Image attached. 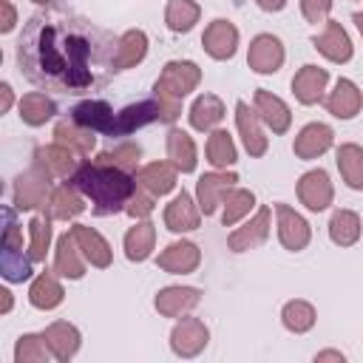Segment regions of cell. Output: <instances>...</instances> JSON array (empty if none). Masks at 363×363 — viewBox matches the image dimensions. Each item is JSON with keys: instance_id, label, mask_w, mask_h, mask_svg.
Returning a JSON list of instances; mask_svg holds the SVG:
<instances>
[{"instance_id": "obj_1", "label": "cell", "mask_w": 363, "mask_h": 363, "mask_svg": "<svg viewBox=\"0 0 363 363\" xmlns=\"http://www.w3.org/2000/svg\"><path fill=\"white\" fill-rule=\"evenodd\" d=\"M119 37L77 11H37L17 37V68L40 91L88 94L111 82Z\"/></svg>"}, {"instance_id": "obj_2", "label": "cell", "mask_w": 363, "mask_h": 363, "mask_svg": "<svg viewBox=\"0 0 363 363\" xmlns=\"http://www.w3.org/2000/svg\"><path fill=\"white\" fill-rule=\"evenodd\" d=\"M68 182L91 201L94 216L125 213L130 196L136 193V176L133 173H125V170L111 167V164H102L96 159L82 162Z\"/></svg>"}, {"instance_id": "obj_3", "label": "cell", "mask_w": 363, "mask_h": 363, "mask_svg": "<svg viewBox=\"0 0 363 363\" xmlns=\"http://www.w3.org/2000/svg\"><path fill=\"white\" fill-rule=\"evenodd\" d=\"M3 252H0V275L9 281V284H23L31 278V255L23 252V230L14 218V210L11 207H3Z\"/></svg>"}, {"instance_id": "obj_4", "label": "cell", "mask_w": 363, "mask_h": 363, "mask_svg": "<svg viewBox=\"0 0 363 363\" xmlns=\"http://www.w3.org/2000/svg\"><path fill=\"white\" fill-rule=\"evenodd\" d=\"M199 82H201V68L193 60H170L164 62L159 79L153 82V94L182 102L190 91L199 88Z\"/></svg>"}, {"instance_id": "obj_5", "label": "cell", "mask_w": 363, "mask_h": 363, "mask_svg": "<svg viewBox=\"0 0 363 363\" xmlns=\"http://www.w3.org/2000/svg\"><path fill=\"white\" fill-rule=\"evenodd\" d=\"M51 193H54V187H51V179L40 170V167H28V170H23L17 179H14V190H11V196H14V210H26V213H31V210H40V213H45L48 210V201H51Z\"/></svg>"}, {"instance_id": "obj_6", "label": "cell", "mask_w": 363, "mask_h": 363, "mask_svg": "<svg viewBox=\"0 0 363 363\" xmlns=\"http://www.w3.org/2000/svg\"><path fill=\"white\" fill-rule=\"evenodd\" d=\"M207 343H210V329L201 318L182 315L170 329V349L176 357H196L207 349Z\"/></svg>"}, {"instance_id": "obj_7", "label": "cell", "mask_w": 363, "mask_h": 363, "mask_svg": "<svg viewBox=\"0 0 363 363\" xmlns=\"http://www.w3.org/2000/svg\"><path fill=\"white\" fill-rule=\"evenodd\" d=\"M295 190H298L301 204H303L309 213H323V210H329L332 201H335V184H332V179H329V173H326L323 167H315V170L301 173Z\"/></svg>"}, {"instance_id": "obj_8", "label": "cell", "mask_w": 363, "mask_h": 363, "mask_svg": "<svg viewBox=\"0 0 363 363\" xmlns=\"http://www.w3.org/2000/svg\"><path fill=\"white\" fill-rule=\"evenodd\" d=\"M275 221H278V241H281L284 250L301 252V250L309 247V241H312V227H309V221H306L298 210H292L289 204L278 201V204H275Z\"/></svg>"}, {"instance_id": "obj_9", "label": "cell", "mask_w": 363, "mask_h": 363, "mask_svg": "<svg viewBox=\"0 0 363 363\" xmlns=\"http://www.w3.org/2000/svg\"><path fill=\"white\" fill-rule=\"evenodd\" d=\"M312 48L320 57H326L329 62H335V65H343V62H349L354 57L352 37H349V31L337 20H326L323 23V28L312 37Z\"/></svg>"}, {"instance_id": "obj_10", "label": "cell", "mask_w": 363, "mask_h": 363, "mask_svg": "<svg viewBox=\"0 0 363 363\" xmlns=\"http://www.w3.org/2000/svg\"><path fill=\"white\" fill-rule=\"evenodd\" d=\"M286 60V51H284V43L275 37V34H255L250 40V48H247V65L250 71L255 74H278L281 65Z\"/></svg>"}, {"instance_id": "obj_11", "label": "cell", "mask_w": 363, "mask_h": 363, "mask_svg": "<svg viewBox=\"0 0 363 363\" xmlns=\"http://www.w3.org/2000/svg\"><path fill=\"white\" fill-rule=\"evenodd\" d=\"M77 156L79 153H74L71 147H65V145H60V142H51V145H40L37 150H34V156H31V164L34 167H40L48 179H71L74 173H77V167L82 164V162H77Z\"/></svg>"}, {"instance_id": "obj_12", "label": "cell", "mask_w": 363, "mask_h": 363, "mask_svg": "<svg viewBox=\"0 0 363 363\" xmlns=\"http://www.w3.org/2000/svg\"><path fill=\"white\" fill-rule=\"evenodd\" d=\"M235 182H238V173H233V170L201 173L196 182V201L201 207V216H213L224 204V196L235 187Z\"/></svg>"}, {"instance_id": "obj_13", "label": "cell", "mask_w": 363, "mask_h": 363, "mask_svg": "<svg viewBox=\"0 0 363 363\" xmlns=\"http://www.w3.org/2000/svg\"><path fill=\"white\" fill-rule=\"evenodd\" d=\"M269 227H272V210H269V207H258L250 221H244L241 227H235V230L227 235V247H230L233 252L258 250L261 244H267Z\"/></svg>"}, {"instance_id": "obj_14", "label": "cell", "mask_w": 363, "mask_h": 363, "mask_svg": "<svg viewBox=\"0 0 363 363\" xmlns=\"http://www.w3.org/2000/svg\"><path fill=\"white\" fill-rule=\"evenodd\" d=\"M235 128H238V136L244 142V150L252 159H261L269 150V136L264 133V122L255 113V108H250L244 99L235 102Z\"/></svg>"}, {"instance_id": "obj_15", "label": "cell", "mask_w": 363, "mask_h": 363, "mask_svg": "<svg viewBox=\"0 0 363 363\" xmlns=\"http://www.w3.org/2000/svg\"><path fill=\"white\" fill-rule=\"evenodd\" d=\"M201 48L207 51V57L224 62V60H233L235 51H238V28L235 23L224 20V17H216L213 23H207L204 34H201Z\"/></svg>"}, {"instance_id": "obj_16", "label": "cell", "mask_w": 363, "mask_h": 363, "mask_svg": "<svg viewBox=\"0 0 363 363\" xmlns=\"http://www.w3.org/2000/svg\"><path fill=\"white\" fill-rule=\"evenodd\" d=\"M252 108H255V113L261 116V122H264L275 136H284V133L292 128V111H289V105H286L281 96H275L272 91L255 88V94H252Z\"/></svg>"}, {"instance_id": "obj_17", "label": "cell", "mask_w": 363, "mask_h": 363, "mask_svg": "<svg viewBox=\"0 0 363 363\" xmlns=\"http://www.w3.org/2000/svg\"><path fill=\"white\" fill-rule=\"evenodd\" d=\"M199 264H201V250H199V244L184 241V238L167 244V247L159 252V258H156V267H159L162 272H167V275H190V272L199 269Z\"/></svg>"}, {"instance_id": "obj_18", "label": "cell", "mask_w": 363, "mask_h": 363, "mask_svg": "<svg viewBox=\"0 0 363 363\" xmlns=\"http://www.w3.org/2000/svg\"><path fill=\"white\" fill-rule=\"evenodd\" d=\"M199 224H201V207H199V201L187 190H179L170 199V204L164 207V227L170 233H179L182 235V233L199 230Z\"/></svg>"}, {"instance_id": "obj_19", "label": "cell", "mask_w": 363, "mask_h": 363, "mask_svg": "<svg viewBox=\"0 0 363 363\" xmlns=\"http://www.w3.org/2000/svg\"><path fill=\"white\" fill-rule=\"evenodd\" d=\"M326 85H329V71L320 68V65L306 62V65H301V68L295 71V77H292V96H295L301 105H318V102H323V96H326V94H323Z\"/></svg>"}, {"instance_id": "obj_20", "label": "cell", "mask_w": 363, "mask_h": 363, "mask_svg": "<svg viewBox=\"0 0 363 363\" xmlns=\"http://www.w3.org/2000/svg\"><path fill=\"white\" fill-rule=\"evenodd\" d=\"M332 145H335V130L326 122H309L298 130V136L292 142V153L303 162H312V159L323 156Z\"/></svg>"}, {"instance_id": "obj_21", "label": "cell", "mask_w": 363, "mask_h": 363, "mask_svg": "<svg viewBox=\"0 0 363 363\" xmlns=\"http://www.w3.org/2000/svg\"><path fill=\"white\" fill-rule=\"evenodd\" d=\"M323 105L335 119H354L360 113V108H363V91L357 88L354 79L340 77L335 82V88L323 96Z\"/></svg>"}, {"instance_id": "obj_22", "label": "cell", "mask_w": 363, "mask_h": 363, "mask_svg": "<svg viewBox=\"0 0 363 363\" xmlns=\"http://www.w3.org/2000/svg\"><path fill=\"white\" fill-rule=\"evenodd\" d=\"M201 301V289L196 286H162L153 298V306L162 318H182L193 312Z\"/></svg>"}, {"instance_id": "obj_23", "label": "cell", "mask_w": 363, "mask_h": 363, "mask_svg": "<svg viewBox=\"0 0 363 363\" xmlns=\"http://www.w3.org/2000/svg\"><path fill=\"white\" fill-rule=\"evenodd\" d=\"M43 335H45V343L51 349V357H57L60 363H68L82 346V332L71 320H51L43 329Z\"/></svg>"}, {"instance_id": "obj_24", "label": "cell", "mask_w": 363, "mask_h": 363, "mask_svg": "<svg viewBox=\"0 0 363 363\" xmlns=\"http://www.w3.org/2000/svg\"><path fill=\"white\" fill-rule=\"evenodd\" d=\"M136 187L150 193L153 199H162L167 193L176 190V179H179V170L170 164V162H150L145 167H139L136 173Z\"/></svg>"}, {"instance_id": "obj_25", "label": "cell", "mask_w": 363, "mask_h": 363, "mask_svg": "<svg viewBox=\"0 0 363 363\" xmlns=\"http://www.w3.org/2000/svg\"><path fill=\"white\" fill-rule=\"evenodd\" d=\"M71 235L77 238V247L82 250V255H85V261L91 267H96V269H108L111 267L113 250H111V244L105 241V235L99 230H94L88 224H74L71 227Z\"/></svg>"}, {"instance_id": "obj_26", "label": "cell", "mask_w": 363, "mask_h": 363, "mask_svg": "<svg viewBox=\"0 0 363 363\" xmlns=\"http://www.w3.org/2000/svg\"><path fill=\"white\" fill-rule=\"evenodd\" d=\"M85 255H82V250L77 247V238L71 235V230L68 233H62L60 238H57V244H54V272L60 275V278H68V281H79L82 275H85Z\"/></svg>"}, {"instance_id": "obj_27", "label": "cell", "mask_w": 363, "mask_h": 363, "mask_svg": "<svg viewBox=\"0 0 363 363\" xmlns=\"http://www.w3.org/2000/svg\"><path fill=\"white\" fill-rule=\"evenodd\" d=\"M68 116H71L74 122H79V125L96 130V133L111 136V133H113L116 111H113L105 99H85V102H77V105L68 111Z\"/></svg>"}, {"instance_id": "obj_28", "label": "cell", "mask_w": 363, "mask_h": 363, "mask_svg": "<svg viewBox=\"0 0 363 363\" xmlns=\"http://www.w3.org/2000/svg\"><path fill=\"white\" fill-rule=\"evenodd\" d=\"M164 150H167V162L179 170V173H193L199 164V150L196 142L187 130L182 128H170L164 136Z\"/></svg>"}, {"instance_id": "obj_29", "label": "cell", "mask_w": 363, "mask_h": 363, "mask_svg": "<svg viewBox=\"0 0 363 363\" xmlns=\"http://www.w3.org/2000/svg\"><path fill=\"white\" fill-rule=\"evenodd\" d=\"M224 116H227V108H224L221 96H216V94H199V96L193 99L190 111H187L190 128H193V130H201V133L216 130Z\"/></svg>"}, {"instance_id": "obj_30", "label": "cell", "mask_w": 363, "mask_h": 363, "mask_svg": "<svg viewBox=\"0 0 363 363\" xmlns=\"http://www.w3.org/2000/svg\"><path fill=\"white\" fill-rule=\"evenodd\" d=\"M122 247H125V258L133 261V264H142L153 255V247H156V224L142 218V221H133V227H128L125 238H122Z\"/></svg>"}, {"instance_id": "obj_31", "label": "cell", "mask_w": 363, "mask_h": 363, "mask_svg": "<svg viewBox=\"0 0 363 363\" xmlns=\"http://www.w3.org/2000/svg\"><path fill=\"white\" fill-rule=\"evenodd\" d=\"M62 301H65V289H62L60 275H57L54 269H45V272H40V275L31 281V286H28V303H31L34 309L51 312V309H57Z\"/></svg>"}, {"instance_id": "obj_32", "label": "cell", "mask_w": 363, "mask_h": 363, "mask_svg": "<svg viewBox=\"0 0 363 363\" xmlns=\"http://www.w3.org/2000/svg\"><path fill=\"white\" fill-rule=\"evenodd\" d=\"M147 34L142 28H128L119 43H116V54H113V71H128V68H136L145 57H147Z\"/></svg>"}, {"instance_id": "obj_33", "label": "cell", "mask_w": 363, "mask_h": 363, "mask_svg": "<svg viewBox=\"0 0 363 363\" xmlns=\"http://www.w3.org/2000/svg\"><path fill=\"white\" fill-rule=\"evenodd\" d=\"M45 213H48L54 221H71V218H77L79 213H85V196L65 179L62 184L54 187Z\"/></svg>"}, {"instance_id": "obj_34", "label": "cell", "mask_w": 363, "mask_h": 363, "mask_svg": "<svg viewBox=\"0 0 363 363\" xmlns=\"http://www.w3.org/2000/svg\"><path fill=\"white\" fill-rule=\"evenodd\" d=\"M54 142L71 147L79 156H91V150L96 147V130H91V128H85L68 116V119L54 125Z\"/></svg>"}, {"instance_id": "obj_35", "label": "cell", "mask_w": 363, "mask_h": 363, "mask_svg": "<svg viewBox=\"0 0 363 363\" xmlns=\"http://www.w3.org/2000/svg\"><path fill=\"white\" fill-rule=\"evenodd\" d=\"M17 111H20V119H23L28 128H40V125H45L48 119H54L57 102H54L48 94H43V91H31V94H23V96H20Z\"/></svg>"}, {"instance_id": "obj_36", "label": "cell", "mask_w": 363, "mask_h": 363, "mask_svg": "<svg viewBox=\"0 0 363 363\" xmlns=\"http://www.w3.org/2000/svg\"><path fill=\"white\" fill-rule=\"evenodd\" d=\"M360 233H363V221H360V216L354 210L337 207L332 213V218H329V238H332V244L352 247V244L360 241Z\"/></svg>"}, {"instance_id": "obj_37", "label": "cell", "mask_w": 363, "mask_h": 363, "mask_svg": "<svg viewBox=\"0 0 363 363\" xmlns=\"http://www.w3.org/2000/svg\"><path fill=\"white\" fill-rule=\"evenodd\" d=\"M335 164L340 170V179L352 190H363V147L354 142H343L335 150Z\"/></svg>"}, {"instance_id": "obj_38", "label": "cell", "mask_w": 363, "mask_h": 363, "mask_svg": "<svg viewBox=\"0 0 363 363\" xmlns=\"http://www.w3.org/2000/svg\"><path fill=\"white\" fill-rule=\"evenodd\" d=\"M204 156H207V162H210L216 170H227V167H233V164L238 162V150H235L233 136H230L227 130H221V128L210 130L207 145H204Z\"/></svg>"}, {"instance_id": "obj_39", "label": "cell", "mask_w": 363, "mask_h": 363, "mask_svg": "<svg viewBox=\"0 0 363 363\" xmlns=\"http://www.w3.org/2000/svg\"><path fill=\"white\" fill-rule=\"evenodd\" d=\"M199 17H201V6L196 0H167V6H164V26L173 34L193 31Z\"/></svg>"}, {"instance_id": "obj_40", "label": "cell", "mask_w": 363, "mask_h": 363, "mask_svg": "<svg viewBox=\"0 0 363 363\" xmlns=\"http://www.w3.org/2000/svg\"><path fill=\"white\" fill-rule=\"evenodd\" d=\"M315 320H318V312H315V306H312L309 301H303V298H292V301H286L284 309H281V323H284V329L292 332V335H306V332L315 326Z\"/></svg>"}, {"instance_id": "obj_41", "label": "cell", "mask_w": 363, "mask_h": 363, "mask_svg": "<svg viewBox=\"0 0 363 363\" xmlns=\"http://www.w3.org/2000/svg\"><path fill=\"white\" fill-rule=\"evenodd\" d=\"M252 207H255V193L247 190V187H233L224 196V204H221V224L224 227H235L241 218L250 216Z\"/></svg>"}, {"instance_id": "obj_42", "label": "cell", "mask_w": 363, "mask_h": 363, "mask_svg": "<svg viewBox=\"0 0 363 363\" xmlns=\"http://www.w3.org/2000/svg\"><path fill=\"white\" fill-rule=\"evenodd\" d=\"M139 159H142V147L136 142H119V145L96 153V162L111 164V167H119L125 173H136L139 170Z\"/></svg>"}, {"instance_id": "obj_43", "label": "cell", "mask_w": 363, "mask_h": 363, "mask_svg": "<svg viewBox=\"0 0 363 363\" xmlns=\"http://www.w3.org/2000/svg\"><path fill=\"white\" fill-rule=\"evenodd\" d=\"M51 216L48 213H37L31 221H28V255L34 261H45L48 250H51Z\"/></svg>"}, {"instance_id": "obj_44", "label": "cell", "mask_w": 363, "mask_h": 363, "mask_svg": "<svg viewBox=\"0 0 363 363\" xmlns=\"http://www.w3.org/2000/svg\"><path fill=\"white\" fill-rule=\"evenodd\" d=\"M51 357V349L45 343L43 332H26L14 343V363H45Z\"/></svg>"}, {"instance_id": "obj_45", "label": "cell", "mask_w": 363, "mask_h": 363, "mask_svg": "<svg viewBox=\"0 0 363 363\" xmlns=\"http://www.w3.org/2000/svg\"><path fill=\"white\" fill-rule=\"evenodd\" d=\"M153 201H156V199H153L150 193H145V190H139V187H136V193L130 196V201H128L125 213H128L133 221H142V218H147V216L153 213V207H156Z\"/></svg>"}, {"instance_id": "obj_46", "label": "cell", "mask_w": 363, "mask_h": 363, "mask_svg": "<svg viewBox=\"0 0 363 363\" xmlns=\"http://www.w3.org/2000/svg\"><path fill=\"white\" fill-rule=\"evenodd\" d=\"M332 11V0H301V14L306 23H326Z\"/></svg>"}, {"instance_id": "obj_47", "label": "cell", "mask_w": 363, "mask_h": 363, "mask_svg": "<svg viewBox=\"0 0 363 363\" xmlns=\"http://www.w3.org/2000/svg\"><path fill=\"white\" fill-rule=\"evenodd\" d=\"M0 34H9L14 26H17V11L11 6V0H0Z\"/></svg>"}, {"instance_id": "obj_48", "label": "cell", "mask_w": 363, "mask_h": 363, "mask_svg": "<svg viewBox=\"0 0 363 363\" xmlns=\"http://www.w3.org/2000/svg\"><path fill=\"white\" fill-rule=\"evenodd\" d=\"M0 113H9V108H11V102H14V91H11V85L9 82H3L0 85Z\"/></svg>"}, {"instance_id": "obj_49", "label": "cell", "mask_w": 363, "mask_h": 363, "mask_svg": "<svg viewBox=\"0 0 363 363\" xmlns=\"http://www.w3.org/2000/svg\"><path fill=\"white\" fill-rule=\"evenodd\" d=\"M286 3H289V0H255V6H258L261 11H269V14L284 11V9H286Z\"/></svg>"}, {"instance_id": "obj_50", "label": "cell", "mask_w": 363, "mask_h": 363, "mask_svg": "<svg viewBox=\"0 0 363 363\" xmlns=\"http://www.w3.org/2000/svg\"><path fill=\"white\" fill-rule=\"evenodd\" d=\"M323 360H337V363H343V352H337V349H323V352L315 354V363H323Z\"/></svg>"}, {"instance_id": "obj_51", "label": "cell", "mask_w": 363, "mask_h": 363, "mask_svg": "<svg viewBox=\"0 0 363 363\" xmlns=\"http://www.w3.org/2000/svg\"><path fill=\"white\" fill-rule=\"evenodd\" d=\"M0 295H3V306H0V312H3V315H9V312H11V303H14V301H11V292L3 286V289H0Z\"/></svg>"}, {"instance_id": "obj_52", "label": "cell", "mask_w": 363, "mask_h": 363, "mask_svg": "<svg viewBox=\"0 0 363 363\" xmlns=\"http://www.w3.org/2000/svg\"><path fill=\"white\" fill-rule=\"evenodd\" d=\"M352 23H354V28H357V34H360V40H363V11H354V14H352Z\"/></svg>"}, {"instance_id": "obj_53", "label": "cell", "mask_w": 363, "mask_h": 363, "mask_svg": "<svg viewBox=\"0 0 363 363\" xmlns=\"http://www.w3.org/2000/svg\"><path fill=\"white\" fill-rule=\"evenodd\" d=\"M31 3H37V6H51V3H57V0H31Z\"/></svg>"}]
</instances>
